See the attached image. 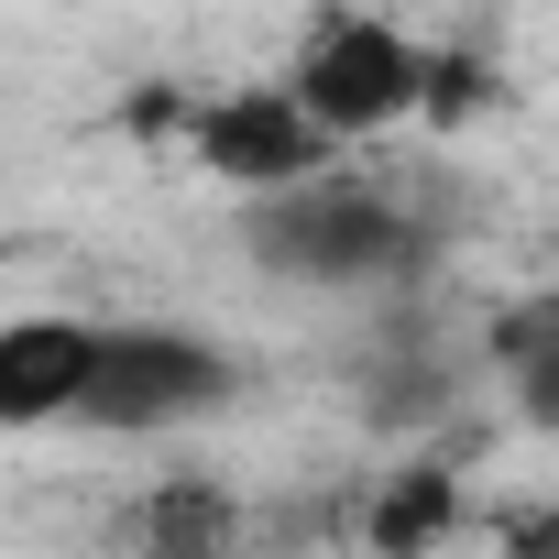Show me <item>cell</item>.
Instances as JSON below:
<instances>
[{
  "label": "cell",
  "mask_w": 559,
  "mask_h": 559,
  "mask_svg": "<svg viewBox=\"0 0 559 559\" xmlns=\"http://www.w3.org/2000/svg\"><path fill=\"white\" fill-rule=\"evenodd\" d=\"M406 241H417L406 209L373 198V187H341V176L263 198L252 230H241V252H252L263 274H286V286H373V274L406 263Z\"/></svg>",
  "instance_id": "6da1fadb"
},
{
  "label": "cell",
  "mask_w": 559,
  "mask_h": 559,
  "mask_svg": "<svg viewBox=\"0 0 559 559\" xmlns=\"http://www.w3.org/2000/svg\"><path fill=\"white\" fill-rule=\"evenodd\" d=\"M286 99L319 132H384V121L428 110V56L373 12H330V23H308V45L286 67Z\"/></svg>",
  "instance_id": "7a4b0ae2"
},
{
  "label": "cell",
  "mask_w": 559,
  "mask_h": 559,
  "mask_svg": "<svg viewBox=\"0 0 559 559\" xmlns=\"http://www.w3.org/2000/svg\"><path fill=\"white\" fill-rule=\"evenodd\" d=\"M230 406V362L187 330H99V362H88V395H78V428H110V439H143V428H187Z\"/></svg>",
  "instance_id": "3957f363"
},
{
  "label": "cell",
  "mask_w": 559,
  "mask_h": 559,
  "mask_svg": "<svg viewBox=\"0 0 559 559\" xmlns=\"http://www.w3.org/2000/svg\"><path fill=\"white\" fill-rule=\"evenodd\" d=\"M187 143H198V165H209V176L263 187V198H286V187H319V176H330V132H319L286 88H241V99L198 110V121H187Z\"/></svg>",
  "instance_id": "277c9868"
},
{
  "label": "cell",
  "mask_w": 559,
  "mask_h": 559,
  "mask_svg": "<svg viewBox=\"0 0 559 559\" xmlns=\"http://www.w3.org/2000/svg\"><path fill=\"white\" fill-rule=\"evenodd\" d=\"M88 362H99V330L88 319H0V428L78 417Z\"/></svg>",
  "instance_id": "5b68a950"
},
{
  "label": "cell",
  "mask_w": 559,
  "mask_h": 559,
  "mask_svg": "<svg viewBox=\"0 0 559 559\" xmlns=\"http://www.w3.org/2000/svg\"><path fill=\"white\" fill-rule=\"evenodd\" d=\"M450 526H461V483H450L439 461H406V472L373 493V515H362V548H373V559H428Z\"/></svg>",
  "instance_id": "8992f818"
},
{
  "label": "cell",
  "mask_w": 559,
  "mask_h": 559,
  "mask_svg": "<svg viewBox=\"0 0 559 559\" xmlns=\"http://www.w3.org/2000/svg\"><path fill=\"white\" fill-rule=\"evenodd\" d=\"M230 537H241V504L219 483H165L132 515V548L143 559H230Z\"/></svg>",
  "instance_id": "52a82bcc"
},
{
  "label": "cell",
  "mask_w": 559,
  "mask_h": 559,
  "mask_svg": "<svg viewBox=\"0 0 559 559\" xmlns=\"http://www.w3.org/2000/svg\"><path fill=\"white\" fill-rule=\"evenodd\" d=\"M439 406H450V362H439V352H384V362L362 373V417H373L384 439L428 428Z\"/></svg>",
  "instance_id": "ba28073f"
},
{
  "label": "cell",
  "mask_w": 559,
  "mask_h": 559,
  "mask_svg": "<svg viewBox=\"0 0 559 559\" xmlns=\"http://www.w3.org/2000/svg\"><path fill=\"white\" fill-rule=\"evenodd\" d=\"M483 352H493L504 373H537V362L559 352V297H515V308H493V330H483Z\"/></svg>",
  "instance_id": "9c48e42d"
},
{
  "label": "cell",
  "mask_w": 559,
  "mask_h": 559,
  "mask_svg": "<svg viewBox=\"0 0 559 559\" xmlns=\"http://www.w3.org/2000/svg\"><path fill=\"white\" fill-rule=\"evenodd\" d=\"M515 417H526V428H548V439H559V352H548V362H537V373H515Z\"/></svg>",
  "instance_id": "30bf717a"
},
{
  "label": "cell",
  "mask_w": 559,
  "mask_h": 559,
  "mask_svg": "<svg viewBox=\"0 0 559 559\" xmlns=\"http://www.w3.org/2000/svg\"><path fill=\"white\" fill-rule=\"evenodd\" d=\"M504 559H559V504L515 515V526H504Z\"/></svg>",
  "instance_id": "8fae6325"
}]
</instances>
